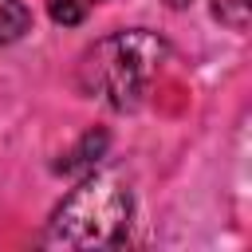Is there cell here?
<instances>
[{"mask_svg":"<svg viewBox=\"0 0 252 252\" xmlns=\"http://www.w3.org/2000/svg\"><path fill=\"white\" fill-rule=\"evenodd\" d=\"M165 55H169L165 39L146 28L114 32L94 47H87L79 63V87L87 98H98L110 110H134L146 87L158 79Z\"/></svg>","mask_w":252,"mask_h":252,"instance_id":"cell-1","label":"cell"},{"mask_svg":"<svg viewBox=\"0 0 252 252\" xmlns=\"http://www.w3.org/2000/svg\"><path fill=\"white\" fill-rule=\"evenodd\" d=\"M134 217L130 189L110 173L83 177L51 213L43 244L51 248H114L126 240Z\"/></svg>","mask_w":252,"mask_h":252,"instance_id":"cell-2","label":"cell"},{"mask_svg":"<svg viewBox=\"0 0 252 252\" xmlns=\"http://www.w3.org/2000/svg\"><path fill=\"white\" fill-rule=\"evenodd\" d=\"M106 146H110L106 130H87V134L79 138V146H75V150H67V154H63V161H59L55 169H59V173H79V169H91V165L106 154Z\"/></svg>","mask_w":252,"mask_h":252,"instance_id":"cell-3","label":"cell"},{"mask_svg":"<svg viewBox=\"0 0 252 252\" xmlns=\"http://www.w3.org/2000/svg\"><path fill=\"white\" fill-rule=\"evenodd\" d=\"M32 28V8L24 0H0V47L16 43Z\"/></svg>","mask_w":252,"mask_h":252,"instance_id":"cell-4","label":"cell"},{"mask_svg":"<svg viewBox=\"0 0 252 252\" xmlns=\"http://www.w3.org/2000/svg\"><path fill=\"white\" fill-rule=\"evenodd\" d=\"M213 16L232 28V32H244L248 28V0H213Z\"/></svg>","mask_w":252,"mask_h":252,"instance_id":"cell-5","label":"cell"},{"mask_svg":"<svg viewBox=\"0 0 252 252\" xmlns=\"http://www.w3.org/2000/svg\"><path fill=\"white\" fill-rule=\"evenodd\" d=\"M47 12H51V20H55V24H63V28L83 24V4H79V0H51V4H47Z\"/></svg>","mask_w":252,"mask_h":252,"instance_id":"cell-6","label":"cell"},{"mask_svg":"<svg viewBox=\"0 0 252 252\" xmlns=\"http://www.w3.org/2000/svg\"><path fill=\"white\" fill-rule=\"evenodd\" d=\"M83 4H98V0H83Z\"/></svg>","mask_w":252,"mask_h":252,"instance_id":"cell-7","label":"cell"}]
</instances>
